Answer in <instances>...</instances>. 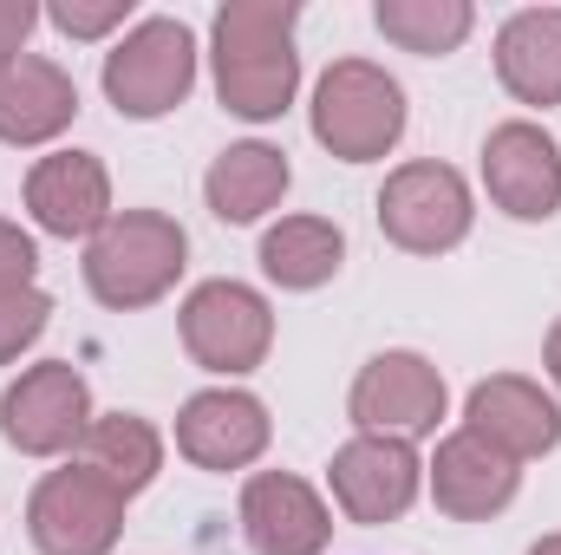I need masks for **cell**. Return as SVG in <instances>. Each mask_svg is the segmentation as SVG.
Masks as SVG:
<instances>
[{
	"label": "cell",
	"instance_id": "26",
	"mask_svg": "<svg viewBox=\"0 0 561 555\" xmlns=\"http://www.w3.org/2000/svg\"><path fill=\"white\" fill-rule=\"evenodd\" d=\"M33 26H39V7L33 0H0V59H13Z\"/></svg>",
	"mask_w": 561,
	"mask_h": 555
},
{
	"label": "cell",
	"instance_id": "28",
	"mask_svg": "<svg viewBox=\"0 0 561 555\" xmlns=\"http://www.w3.org/2000/svg\"><path fill=\"white\" fill-rule=\"evenodd\" d=\"M529 555H561V536H542V543H536Z\"/></svg>",
	"mask_w": 561,
	"mask_h": 555
},
{
	"label": "cell",
	"instance_id": "21",
	"mask_svg": "<svg viewBox=\"0 0 561 555\" xmlns=\"http://www.w3.org/2000/svg\"><path fill=\"white\" fill-rule=\"evenodd\" d=\"M79 464H92L105 484L138 497V490H150V477L163 471V438L138 412H105V418H92V431L79 444Z\"/></svg>",
	"mask_w": 561,
	"mask_h": 555
},
{
	"label": "cell",
	"instance_id": "20",
	"mask_svg": "<svg viewBox=\"0 0 561 555\" xmlns=\"http://www.w3.org/2000/svg\"><path fill=\"white\" fill-rule=\"evenodd\" d=\"M346 262V236L327 223V216H280L275 229L262 236V275L275 287H327Z\"/></svg>",
	"mask_w": 561,
	"mask_h": 555
},
{
	"label": "cell",
	"instance_id": "22",
	"mask_svg": "<svg viewBox=\"0 0 561 555\" xmlns=\"http://www.w3.org/2000/svg\"><path fill=\"white\" fill-rule=\"evenodd\" d=\"M373 20H379V33H386L392 46L424 53V59L457 53V46L470 39V26H477L470 0H379Z\"/></svg>",
	"mask_w": 561,
	"mask_h": 555
},
{
	"label": "cell",
	"instance_id": "2",
	"mask_svg": "<svg viewBox=\"0 0 561 555\" xmlns=\"http://www.w3.org/2000/svg\"><path fill=\"white\" fill-rule=\"evenodd\" d=\"M183 256H190V242L163 209H118L85 242V287L105 307L131 314V307H150V301H163L176 287Z\"/></svg>",
	"mask_w": 561,
	"mask_h": 555
},
{
	"label": "cell",
	"instance_id": "7",
	"mask_svg": "<svg viewBox=\"0 0 561 555\" xmlns=\"http://www.w3.org/2000/svg\"><path fill=\"white\" fill-rule=\"evenodd\" d=\"M92 393L79 380L72 360H46V366H26L7 393H0V438L26 457H59V451H79L85 431H92Z\"/></svg>",
	"mask_w": 561,
	"mask_h": 555
},
{
	"label": "cell",
	"instance_id": "13",
	"mask_svg": "<svg viewBox=\"0 0 561 555\" xmlns=\"http://www.w3.org/2000/svg\"><path fill=\"white\" fill-rule=\"evenodd\" d=\"M26 209L46 236H66V242H92L118 209H112V177L92 150H53L26 170Z\"/></svg>",
	"mask_w": 561,
	"mask_h": 555
},
{
	"label": "cell",
	"instance_id": "14",
	"mask_svg": "<svg viewBox=\"0 0 561 555\" xmlns=\"http://www.w3.org/2000/svg\"><path fill=\"white\" fill-rule=\"evenodd\" d=\"M516 484H523V464L510 457V451H496L483 431H450L444 444H437V457H431V497H437V510L444 517H457V523H483V517H496V510H510V497H516Z\"/></svg>",
	"mask_w": 561,
	"mask_h": 555
},
{
	"label": "cell",
	"instance_id": "9",
	"mask_svg": "<svg viewBox=\"0 0 561 555\" xmlns=\"http://www.w3.org/2000/svg\"><path fill=\"white\" fill-rule=\"evenodd\" d=\"M327 477H333V503H340L353 523L379 530V523H399V517L419 503L424 464H419V451H412L405 438L359 431V438H346V444L333 451Z\"/></svg>",
	"mask_w": 561,
	"mask_h": 555
},
{
	"label": "cell",
	"instance_id": "17",
	"mask_svg": "<svg viewBox=\"0 0 561 555\" xmlns=\"http://www.w3.org/2000/svg\"><path fill=\"white\" fill-rule=\"evenodd\" d=\"M79 118V86L39 53L0 59V144H53Z\"/></svg>",
	"mask_w": 561,
	"mask_h": 555
},
{
	"label": "cell",
	"instance_id": "19",
	"mask_svg": "<svg viewBox=\"0 0 561 555\" xmlns=\"http://www.w3.org/2000/svg\"><path fill=\"white\" fill-rule=\"evenodd\" d=\"M287 183H294V170H287V157H280L275 144H229L209 163L203 196H209L216 223L242 229V223H262L275 209L280 196H287Z\"/></svg>",
	"mask_w": 561,
	"mask_h": 555
},
{
	"label": "cell",
	"instance_id": "25",
	"mask_svg": "<svg viewBox=\"0 0 561 555\" xmlns=\"http://www.w3.org/2000/svg\"><path fill=\"white\" fill-rule=\"evenodd\" d=\"M33 269H39V249L20 223H0V294H20L33 287Z\"/></svg>",
	"mask_w": 561,
	"mask_h": 555
},
{
	"label": "cell",
	"instance_id": "3",
	"mask_svg": "<svg viewBox=\"0 0 561 555\" xmlns=\"http://www.w3.org/2000/svg\"><path fill=\"white\" fill-rule=\"evenodd\" d=\"M313 138L340 163H373L405 138V86L373 59H340L313 86Z\"/></svg>",
	"mask_w": 561,
	"mask_h": 555
},
{
	"label": "cell",
	"instance_id": "8",
	"mask_svg": "<svg viewBox=\"0 0 561 555\" xmlns=\"http://www.w3.org/2000/svg\"><path fill=\"white\" fill-rule=\"evenodd\" d=\"M183 347L203 373H255L275 347V314L249 281H203L183 301Z\"/></svg>",
	"mask_w": 561,
	"mask_h": 555
},
{
	"label": "cell",
	"instance_id": "23",
	"mask_svg": "<svg viewBox=\"0 0 561 555\" xmlns=\"http://www.w3.org/2000/svg\"><path fill=\"white\" fill-rule=\"evenodd\" d=\"M46 320H53V294H39V287L0 294V366L20 360V353L46 333Z\"/></svg>",
	"mask_w": 561,
	"mask_h": 555
},
{
	"label": "cell",
	"instance_id": "27",
	"mask_svg": "<svg viewBox=\"0 0 561 555\" xmlns=\"http://www.w3.org/2000/svg\"><path fill=\"white\" fill-rule=\"evenodd\" d=\"M542 360H549V380L561 386V320L549 327V347H542Z\"/></svg>",
	"mask_w": 561,
	"mask_h": 555
},
{
	"label": "cell",
	"instance_id": "16",
	"mask_svg": "<svg viewBox=\"0 0 561 555\" xmlns=\"http://www.w3.org/2000/svg\"><path fill=\"white\" fill-rule=\"evenodd\" d=\"M470 431H483L496 451H510L516 464L523 457H542L561 444V406L523 373H496V380H477L470 386Z\"/></svg>",
	"mask_w": 561,
	"mask_h": 555
},
{
	"label": "cell",
	"instance_id": "12",
	"mask_svg": "<svg viewBox=\"0 0 561 555\" xmlns=\"http://www.w3.org/2000/svg\"><path fill=\"white\" fill-rule=\"evenodd\" d=\"M275 424L268 406L255 393H236V386H216V393H196L183 412H176V451L196 464V471H249L262 451H268Z\"/></svg>",
	"mask_w": 561,
	"mask_h": 555
},
{
	"label": "cell",
	"instance_id": "11",
	"mask_svg": "<svg viewBox=\"0 0 561 555\" xmlns=\"http://www.w3.org/2000/svg\"><path fill=\"white\" fill-rule=\"evenodd\" d=\"M483 183L516 223H549L561 209V150L542 125L510 118L483 138Z\"/></svg>",
	"mask_w": 561,
	"mask_h": 555
},
{
	"label": "cell",
	"instance_id": "4",
	"mask_svg": "<svg viewBox=\"0 0 561 555\" xmlns=\"http://www.w3.org/2000/svg\"><path fill=\"white\" fill-rule=\"evenodd\" d=\"M196 86V33L170 13L138 20L112 53H105V99L118 118H163L190 99Z\"/></svg>",
	"mask_w": 561,
	"mask_h": 555
},
{
	"label": "cell",
	"instance_id": "24",
	"mask_svg": "<svg viewBox=\"0 0 561 555\" xmlns=\"http://www.w3.org/2000/svg\"><path fill=\"white\" fill-rule=\"evenodd\" d=\"M46 20H53L66 39H105L112 26L131 20V0H59Z\"/></svg>",
	"mask_w": 561,
	"mask_h": 555
},
{
	"label": "cell",
	"instance_id": "10",
	"mask_svg": "<svg viewBox=\"0 0 561 555\" xmlns=\"http://www.w3.org/2000/svg\"><path fill=\"white\" fill-rule=\"evenodd\" d=\"M346 412L359 431H379V438H424L437 431L444 418V373L424 360V353H379L359 366L353 393H346Z\"/></svg>",
	"mask_w": 561,
	"mask_h": 555
},
{
	"label": "cell",
	"instance_id": "18",
	"mask_svg": "<svg viewBox=\"0 0 561 555\" xmlns=\"http://www.w3.org/2000/svg\"><path fill=\"white\" fill-rule=\"evenodd\" d=\"M496 79L523 105H561V7H523L496 33Z\"/></svg>",
	"mask_w": 561,
	"mask_h": 555
},
{
	"label": "cell",
	"instance_id": "15",
	"mask_svg": "<svg viewBox=\"0 0 561 555\" xmlns=\"http://www.w3.org/2000/svg\"><path fill=\"white\" fill-rule=\"evenodd\" d=\"M242 536L255 555H320L333 543V517L307 477L262 471L242 484Z\"/></svg>",
	"mask_w": 561,
	"mask_h": 555
},
{
	"label": "cell",
	"instance_id": "5",
	"mask_svg": "<svg viewBox=\"0 0 561 555\" xmlns=\"http://www.w3.org/2000/svg\"><path fill=\"white\" fill-rule=\"evenodd\" d=\"M125 490L105 484L92 464H59L26 497V536L39 555H112L125 530Z\"/></svg>",
	"mask_w": 561,
	"mask_h": 555
},
{
	"label": "cell",
	"instance_id": "1",
	"mask_svg": "<svg viewBox=\"0 0 561 555\" xmlns=\"http://www.w3.org/2000/svg\"><path fill=\"white\" fill-rule=\"evenodd\" d=\"M294 0H229L216 13V92L236 118L268 125L294 105L300 53H294Z\"/></svg>",
	"mask_w": 561,
	"mask_h": 555
},
{
	"label": "cell",
	"instance_id": "6",
	"mask_svg": "<svg viewBox=\"0 0 561 555\" xmlns=\"http://www.w3.org/2000/svg\"><path fill=\"white\" fill-rule=\"evenodd\" d=\"M470 183L450 163H399L379 190V229L386 242H399L405 256H444L470 236Z\"/></svg>",
	"mask_w": 561,
	"mask_h": 555
}]
</instances>
